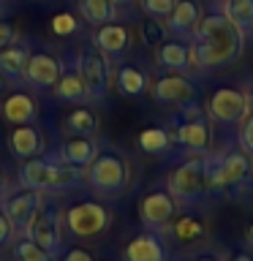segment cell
I'll return each instance as SVG.
<instances>
[{
	"label": "cell",
	"mask_w": 253,
	"mask_h": 261,
	"mask_svg": "<svg viewBox=\"0 0 253 261\" xmlns=\"http://www.w3.org/2000/svg\"><path fill=\"white\" fill-rule=\"evenodd\" d=\"M28 57H30V46L28 44H14L0 49V73L6 79L19 82L24 79V68H28Z\"/></svg>",
	"instance_id": "603a6c76"
},
{
	"label": "cell",
	"mask_w": 253,
	"mask_h": 261,
	"mask_svg": "<svg viewBox=\"0 0 253 261\" xmlns=\"http://www.w3.org/2000/svg\"><path fill=\"white\" fill-rule=\"evenodd\" d=\"M79 14L93 28H101L106 22H114V3L112 0H79Z\"/></svg>",
	"instance_id": "d4e9b609"
},
{
	"label": "cell",
	"mask_w": 253,
	"mask_h": 261,
	"mask_svg": "<svg viewBox=\"0 0 253 261\" xmlns=\"http://www.w3.org/2000/svg\"><path fill=\"white\" fill-rule=\"evenodd\" d=\"M166 191L174 196L177 204H191V207L207 199V152H196L180 163L166 179Z\"/></svg>",
	"instance_id": "3957f363"
},
{
	"label": "cell",
	"mask_w": 253,
	"mask_h": 261,
	"mask_svg": "<svg viewBox=\"0 0 253 261\" xmlns=\"http://www.w3.org/2000/svg\"><path fill=\"white\" fill-rule=\"evenodd\" d=\"M245 237H248V242H250V245H253V223H250V226H248V234H245Z\"/></svg>",
	"instance_id": "b9f144b4"
},
{
	"label": "cell",
	"mask_w": 253,
	"mask_h": 261,
	"mask_svg": "<svg viewBox=\"0 0 253 261\" xmlns=\"http://www.w3.org/2000/svg\"><path fill=\"white\" fill-rule=\"evenodd\" d=\"M85 179L98 196H120L131 182L128 158L117 150H101L85 169Z\"/></svg>",
	"instance_id": "7a4b0ae2"
},
{
	"label": "cell",
	"mask_w": 253,
	"mask_h": 261,
	"mask_svg": "<svg viewBox=\"0 0 253 261\" xmlns=\"http://www.w3.org/2000/svg\"><path fill=\"white\" fill-rule=\"evenodd\" d=\"M122 261H169V250L158 231H142L125 245Z\"/></svg>",
	"instance_id": "7c38bea8"
},
{
	"label": "cell",
	"mask_w": 253,
	"mask_h": 261,
	"mask_svg": "<svg viewBox=\"0 0 253 261\" xmlns=\"http://www.w3.org/2000/svg\"><path fill=\"white\" fill-rule=\"evenodd\" d=\"M232 261H253V256H250V253H237Z\"/></svg>",
	"instance_id": "ab89813d"
},
{
	"label": "cell",
	"mask_w": 253,
	"mask_h": 261,
	"mask_svg": "<svg viewBox=\"0 0 253 261\" xmlns=\"http://www.w3.org/2000/svg\"><path fill=\"white\" fill-rule=\"evenodd\" d=\"M177 6V0H142V11L153 19H166L171 8Z\"/></svg>",
	"instance_id": "1f68e13d"
},
{
	"label": "cell",
	"mask_w": 253,
	"mask_h": 261,
	"mask_svg": "<svg viewBox=\"0 0 253 261\" xmlns=\"http://www.w3.org/2000/svg\"><path fill=\"white\" fill-rule=\"evenodd\" d=\"M245 101H248V114H253V85L245 90Z\"/></svg>",
	"instance_id": "74e56055"
},
{
	"label": "cell",
	"mask_w": 253,
	"mask_h": 261,
	"mask_svg": "<svg viewBox=\"0 0 253 261\" xmlns=\"http://www.w3.org/2000/svg\"><path fill=\"white\" fill-rule=\"evenodd\" d=\"M14 41H16V28L11 22H0V49L11 46Z\"/></svg>",
	"instance_id": "8d00e7d4"
},
{
	"label": "cell",
	"mask_w": 253,
	"mask_h": 261,
	"mask_svg": "<svg viewBox=\"0 0 253 261\" xmlns=\"http://www.w3.org/2000/svg\"><path fill=\"white\" fill-rule=\"evenodd\" d=\"M65 130L71 136H93L98 130V117L93 109L82 106V109H73L65 114Z\"/></svg>",
	"instance_id": "484cf974"
},
{
	"label": "cell",
	"mask_w": 253,
	"mask_h": 261,
	"mask_svg": "<svg viewBox=\"0 0 253 261\" xmlns=\"http://www.w3.org/2000/svg\"><path fill=\"white\" fill-rule=\"evenodd\" d=\"M0 117L11 125H28V122H36L38 120V103L36 98L24 90H14L3 98L0 103Z\"/></svg>",
	"instance_id": "4fadbf2b"
},
{
	"label": "cell",
	"mask_w": 253,
	"mask_h": 261,
	"mask_svg": "<svg viewBox=\"0 0 253 261\" xmlns=\"http://www.w3.org/2000/svg\"><path fill=\"white\" fill-rule=\"evenodd\" d=\"M114 6H128V3H134V0H112Z\"/></svg>",
	"instance_id": "7bdbcfd3"
},
{
	"label": "cell",
	"mask_w": 253,
	"mask_h": 261,
	"mask_svg": "<svg viewBox=\"0 0 253 261\" xmlns=\"http://www.w3.org/2000/svg\"><path fill=\"white\" fill-rule=\"evenodd\" d=\"M169 134H171V142H177L180 147H185L191 152H207L212 144L210 120L204 117L201 106L196 101H188L180 106V117H174Z\"/></svg>",
	"instance_id": "277c9868"
},
{
	"label": "cell",
	"mask_w": 253,
	"mask_h": 261,
	"mask_svg": "<svg viewBox=\"0 0 253 261\" xmlns=\"http://www.w3.org/2000/svg\"><path fill=\"white\" fill-rule=\"evenodd\" d=\"M199 19H201V8L196 0H177V6L166 16V28L169 33H174L180 38H191Z\"/></svg>",
	"instance_id": "ffe728a7"
},
{
	"label": "cell",
	"mask_w": 253,
	"mask_h": 261,
	"mask_svg": "<svg viewBox=\"0 0 253 261\" xmlns=\"http://www.w3.org/2000/svg\"><path fill=\"white\" fill-rule=\"evenodd\" d=\"M3 90H6V76L0 73V93H3Z\"/></svg>",
	"instance_id": "ee69618b"
},
{
	"label": "cell",
	"mask_w": 253,
	"mask_h": 261,
	"mask_svg": "<svg viewBox=\"0 0 253 261\" xmlns=\"http://www.w3.org/2000/svg\"><path fill=\"white\" fill-rule=\"evenodd\" d=\"M171 144H174V142H171L169 128L153 125V128H144L142 134H139V147H142L144 152H150V155H161V152H166Z\"/></svg>",
	"instance_id": "4316f807"
},
{
	"label": "cell",
	"mask_w": 253,
	"mask_h": 261,
	"mask_svg": "<svg viewBox=\"0 0 253 261\" xmlns=\"http://www.w3.org/2000/svg\"><path fill=\"white\" fill-rule=\"evenodd\" d=\"M52 93L57 101L63 103H87V87L85 82H82V73L77 71V65H63L60 76H57Z\"/></svg>",
	"instance_id": "d6986e66"
},
{
	"label": "cell",
	"mask_w": 253,
	"mask_h": 261,
	"mask_svg": "<svg viewBox=\"0 0 253 261\" xmlns=\"http://www.w3.org/2000/svg\"><path fill=\"white\" fill-rule=\"evenodd\" d=\"M52 30L57 33V36H71V33H77V16L63 11V14H55L52 19Z\"/></svg>",
	"instance_id": "d6a6232c"
},
{
	"label": "cell",
	"mask_w": 253,
	"mask_h": 261,
	"mask_svg": "<svg viewBox=\"0 0 253 261\" xmlns=\"http://www.w3.org/2000/svg\"><path fill=\"white\" fill-rule=\"evenodd\" d=\"M150 90H153V98L163 106H183L188 101H196V95H199L193 82L174 71H166L161 79H155V85H150Z\"/></svg>",
	"instance_id": "30bf717a"
},
{
	"label": "cell",
	"mask_w": 253,
	"mask_h": 261,
	"mask_svg": "<svg viewBox=\"0 0 253 261\" xmlns=\"http://www.w3.org/2000/svg\"><path fill=\"white\" fill-rule=\"evenodd\" d=\"M60 71H63V63L52 52H30L28 68H24V82L36 90H52Z\"/></svg>",
	"instance_id": "8fae6325"
},
{
	"label": "cell",
	"mask_w": 253,
	"mask_h": 261,
	"mask_svg": "<svg viewBox=\"0 0 253 261\" xmlns=\"http://www.w3.org/2000/svg\"><path fill=\"white\" fill-rule=\"evenodd\" d=\"M63 228H65L63 212L55 204H46V199H44L38 204V210L33 212V218L24 223L22 237H28L36 245H41L52 256H60L63 253Z\"/></svg>",
	"instance_id": "5b68a950"
},
{
	"label": "cell",
	"mask_w": 253,
	"mask_h": 261,
	"mask_svg": "<svg viewBox=\"0 0 253 261\" xmlns=\"http://www.w3.org/2000/svg\"><path fill=\"white\" fill-rule=\"evenodd\" d=\"M44 201V193L41 191H30V188H22L19 193H14V196H8V199L3 201V210L8 212V218L14 220V226L24 228V223L33 218V212L38 210V204Z\"/></svg>",
	"instance_id": "ac0fdd59"
},
{
	"label": "cell",
	"mask_w": 253,
	"mask_h": 261,
	"mask_svg": "<svg viewBox=\"0 0 253 261\" xmlns=\"http://www.w3.org/2000/svg\"><path fill=\"white\" fill-rule=\"evenodd\" d=\"M14 234H16L14 220L8 218L6 210H0V248H3V245H11L14 242Z\"/></svg>",
	"instance_id": "e575fe53"
},
{
	"label": "cell",
	"mask_w": 253,
	"mask_h": 261,
	"mask_svg": "<svg viewBox=\"0 0 253 261\" xmlns=\"http://www.w3.org/2000/svg\"><path fill=\"white\" fill-rule=\"evenodd\" d=\"M220 11H223L242 33L253 30V0H223V3H220Z\"/></svg>",
	"instance_id": "83f0119b"
},
{
	"label": "cell",
	"mask_w": 253,
	"mask_h": 261,
	"mask_svg": "<svg viewBox=\"0 0 253 261\" xmlns=\"http://www.w3.org/2000/svg\"><path fill=\"white\" fill-rule=\"evenodd\" d=\"M65 228L73 240H93V237L104 234L112 223V212L106 204L95 201V199H85L77 201L73 207H68L63 212Z\"/></svg>",
	"instance_id": "8992f818"
},
{
	"label": "cell",
	"mask_w": 253,
	"mask_h": 261,
	"mask_svg": "<svg viewBox=\"0 0 253 261\" xmlns=\"http://www.w3.org/2000/svg\"><path fill=\"white\" fill-rule=\"evenodd\" d=\"M14 261H55V256L28 237H22L14 242Z\"/></svg>",
	"instance_id": "f546056e"
},
{
	"label": "cell",
	"mask_w": 253,
	"mask_h": 261,
	"mask_svg": "<svg viewBox=\"0 0 253 261\" xmlns=\"http://www.w3.org/2000/svg\"><path fill=\"white\" fill-rule=\"evenodd\" d=\"M98 152H101V147H98V142L93 136H65V142L60 144V150L55 155L77 169H87L95 161Z\"/></svg>",
	"instance_id": "e0dca14e"
},
{
	"label": "cell",
	"mask_w": 253,
	"mask_h": 261,
	"mask_svg": "<svg viewBox=\"0 0 253 261\" xmlns=\"http://www.w3.org/2000/svg\"><path fill=\"white\" fill-rule=\"evenodd\" d=\"M93 46L98 52H104L106 57H122L131 46V30L125 24H117V22H106L101 28H95L93 33Z\"/></svg>",
	"instance_id": "5bb4252c"
},
{
	"label": "cell",
	"mask_w": 253,
	"mask_h": 261,
	"mask_svg": "<svg viewBox=\"0 0 253 261\" xmlns=\"http://www.w3.org/2000/svg\"><path fill=\"white\" fill-rule=\"evenodd\" d=\"M77 71L82 73V82L87 87V98L90 101H104L106 93L112 87V65L109 57L104 52H98L95 46H82L77 52Z\"/></svg>",
	"instance_id": "52a82bcc"
},
{
	"label": "cell",
	"mask_w": 253,
	"mask_h": 261,
	"mask_svg": "<svg viewBox=\"0 0 253 261\" xmlns=\"http://www.w3.org/2000/svg\"><path fill=\"white\" fill-rule=\"evenodd\" d=\"M114 85H117V90L122 95H144L147 90H150V76H147V71L136 68V65L131 63H122L117 65V71H114Z\"/></svg>",
	"instance_id": "44dd1931"
},
{
	"label": "cell",
	"mask_w": 253,
	"mask_h": 261,
	"mask_svg": "<svg viewBox=\"0 0 253 261\" xmlns=\"http://www.w3.org/2000/svg\"><path fill=\"white\" fill-rule=\"evenodd\" d=\"M3 193H6V174L0 171V196H3Z\"/></svg>",
	"instance_id": "60d3db41"
},
{
	"label": "cell",
	"mask_w": 253,
	"mask_h": 261,
	"mask_svg": "<svg viewBox=\"0 0 253 261\" xmlns=\"http://www.w3.org/2000/svg\"><path fill=\"white\" fill-rule=\"evenodd\" d=\"M240 147L253 158V114L240 122Z\"/></svg>",
	"instance_id": "836d02e7"
},
{
	"label": "cell",
	"mask_w": 253,
	"mask_h": 261,
	"mask_svg": "<svg viewBox=\"0 0 253 261\" xmlns=\"http://www.w3.org/2000/svg\"><path fill=\"white\" fill-rule=\"evenodd\" d=\"M207 114L212 120L223 122V125H237L248 117V101H245V90L237 87H218L207 101Z\"/></svg>",
	"instance_id": "ba28073f"
},
{
	"label": "cell",
	"mask_w": 253,
	"mask_h": 261,
	"mask_svg": "<svg viewBox=\"0 0 253 261\" xmlns=\"http://www.w3.org/2000/svg\"><path fill=\"white\" fill-rule=\"evenodd\" d=\"M220 158V174H223V185L234 188L248 179L250 174V155L245 150H232L226 155H218Z\"/></svg>",
	"instance_id": "7402d4cb"
},
{
	"label": "cell",
	"mask_w": 253,
	"mask_h": 261,
	"mask_svg": "<svg viewBox=\"0 0 253 261\" xmlns=\"http://www.w3.org/2000/svg\"><path fill=\"white\" fill-rule=\"evenodd\" d=\"M19 185L30 188V191H52V155H36V158H28L19 163Z\"/></svg>",
	"instance_id": "2e32d148"
},
{
	"label": "cell",
	"mask_w": 253,
	"mask_h": 261,
	"mask_svg": "<svg viewBox=\"0 0 253 261\" xmlns=\"http://www.w3.org/2000/svg\"><path fill=\"white\" fill-rule=\"evenodd\" d=\"M177 212V201L169 191H150L139 201V220L150 228V231H163Z\"/></svg>",
	"instance_id": "9c48e42d"
},
{
	"label": "cell",
	"mask_w": 253,
	"mask_h": 261,
	"mask_svg": "<svg viewBox=\"0 0 253 261\" xmlns=\"http://www.w3.org/2000/svg\"><path fill=\"white\" fill-rule=\"evenodd\" d=\"M8 150H11L16 161H28V158H36V155L44 152V136L36 128V122L14 125L11 134H8Z\"/></svg>",
	"instance_id": "9a60e30c"
},
{
	"label": "cell",
	"mask_w": 253,
	"mask_h": 261,
	"mask_svg": "<svg viewBox=\"0 0 253 261\" xmlns=\"http://www.w3.org/2000/svg\"><path fill=\"white\" fill-rule=\"evenodd\" d=\"M166 228H171L174 240H180V242H196V240H201V237H204V223L199 218H193V215L171 220Z\"/></svg>",
	"instance_id": "f1b7e54d"
},
{
	"label": "cell",
	"mask_w": 253,
	"mask_h": 261,
	"mask_svg": "<svg viewBox=\"0 0 253 261\" xmlns=\"http://www.w3.org/2000/svg\"><path fill=\"white\" fill-rule=\"evenodd\" d=\"M139 38H142V44L147 49H158L163 41H166V28L158 22V19H144L142 24H139Z\"/></svg>",
	"instance_id": "4dcf8cb0"
},
{
	"label": "cell",
	"mask_w": 253,
	"mask_h": 261,
	"mask_svg": "<svg viewBox=\"0 0 253 261\" xmlns=\"http://www.w3.org/2000/svg\"><path fill=\"white\" fill-rule=\"evenodd\" d=\"M245 33L223 11L201 14L191 36V65L196 68H223L242 55Z\"/></svg>",
	"instance_id": "6da1fadb"
},
{
	"label": "cell",
	"mask_w": 253,
	"mask_h": 261,
	"mask_svg": "<svg viewBox=\"0 0 253 261\" xmlns=\"http://www.w3.org/2000/svg\"><path fill=\"white\" fill-rule=\"evenodd\" d=\"M158 65L163 71H174V73H183L188 65H191V49L185 44H180V41H163L158 46Z\"/></svg>",
	"instance_id": "cb8c5ba5"
},
{
	"label": "cell",
	"mask_w": 253,
	"mask_h": 261,
	"mask_svg": "<svg viewBox=\"0 0 253 261\" xmlns=\"http://www.w3.org/2000/svg\"><path fill=\"white\" fill-rule=\"evenodd\" d=\"M60 261H95V256L85 248H79V245H73V248L63 250L60 253Z\"/></svg>",
	"instance_id": "d590c367"
},
{
	"label": "cell",
	"mask_w": 253,
	"mask_h": 261,
	"mask_svg": "<svg viewBox=\"0 0 253 261\" xmlns=\"http://www.w3.org/2000/svg\"><path fill=\"white\" fill-rule=\"evenodd\" d=\"M193 261H220V258L215 256V253H201V256H196Z\"/></svg>",
	"instance_id": "f35d334b"
}]
</instances>
